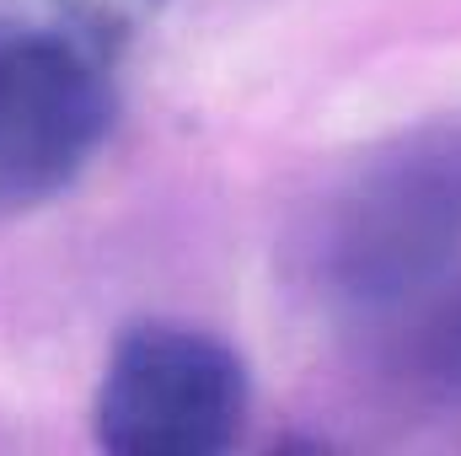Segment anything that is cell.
<instances>
[{
  "label": "cell",
  "mask_w": 461,
  "mask_h": 456,
  "mask_svg": "<svg viewBox=\"0 0 461 456\" xmlns=\"http://www.w3.org/2000/svg\"><path fill=\"white\" fill-rule=\"evenodd\" d=\"M461 263V129H429L365 161L322 231L328 290L392 317Z\"/></svg>",
  "instance_id": "obj_1"
},
{
  "label": "cell",
  "mask_w": 461,
  "mask_h": 456,
  "mask_svg": "<svg viewBox=\"0 0 461 456\" xmlns=\"http://www.w3.org/2000/svg\"><path fill=\"white\" fill-rule=\"evenodd\" d=\"M247 408V360L221 333L145 317L103 360L92 441L113 456H215L241 441Z\"/></svg>",
  "instance_id": "obj_2"
},
{
  "label": "cell",
  "mask_w": 461,
  "mask_h": 456,
  "mask_svg": "<svg viewBox=\"0 0 461 456\" xmlns=\"http://www.w3.org/2000/svg\"><path fill=\"white\" fill-rule=\"evenodd\" d=\"M118 114V70L0 49V215L65 194L103 150Z\"/></svg>",
  "instance_id": "obj_3"
},
{
  "label": "cell",
  "mask_w": 461,
  "mask_h": 456,
  "mask_svg": "<svg viewBox=\"0 0 461 456\" xmlns=\"http://www.w3.org/2000/svg\"><path fill=\"white\" fill-rule=\"evenodd\" d=\"M167 0H0V49L118 70Z\"/></svg>",
  "instance_id": "obj_4"
},
{
  "label": "cell",
  "mask_w": 461,
  "mask_h": 456,
  "mask_svg": "<svg viewBox=\"0 0 461 456\" xmlns=\"http://www.w3.org/2000/svg\"><path fill=\"white\" fill-rule=\"evenodd\" d=\"M386 323L402 328L397 365L446 408H461V279H440L419 301L397 306Z\"/></svg>",
  "instance_id": "obj_5"
}]
</instances>
